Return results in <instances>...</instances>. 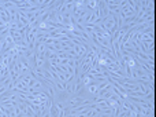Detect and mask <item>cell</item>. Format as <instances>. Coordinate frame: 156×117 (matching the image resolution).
<instances>
[{"label": "cell", "mask_w": 156, "mask_h": 117, "mask_svg": "<svg viewBox=\"0 0 156 117\" xmlns=\"http://www.w3.org/2000/svg\"><path fill=\"white\" fill-rule=\"evenodd\" d=\"M85 88L86 94H90V95H97V92H99V84H90Z\"/></svg>", "instance_id": "obj_1"}]
</instances>
